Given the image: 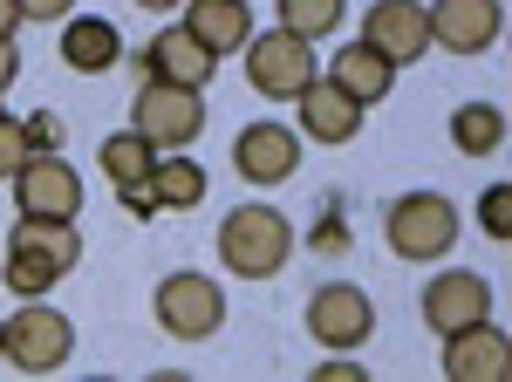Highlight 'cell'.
Listing matches in <instances>:
<instances>
[{
	"label": "cell",
	"instance_id": "cell-1",
	"mask_svg": "<svg viewBox=\"0 0 512 382\" xmlns=\"http://www.w3.org/2000/svg\"><path fill=\"white\" fill-rule=\"evenodd\" d=\"M82 267V232L76 219H14V232H7V267H0V280L14 287V301H41L48 287H62L69 273Z\"/></svg>",
	"mask_w": 512,
	"mask_h": 382
},
{
	"label": "cell",
	"instance_id": "cell-2",
	"mask_svg": "<svg viewBox=\"0 0 512 382\" xmlns=\"http://www.w3.org/2000/svg\"><path fill=\"white\" fill-rule=\"evenodd\" d=\"M219 260H226L239 280H274V273L294 260V226H287V212H274V205H239V212H226V226H219Z\"/></svg>",
	"mask_w": 512,
	"mask_h": 382
},
{
	"label": "cell",
	"instance_id": "cell-3",
	"mask_svg": "<svg viewBox=\"0 0 512 382\" xmlns=\"http://www.w3.org/2000/svg\"><path fill=\"white\" fill-rule=\"evenodd\" d=\"M458 232H465V219H458V205H451L444 191H403L390 212H383L390 253L396 260H417V267L444 260V253L458 246Z\"/></svg>",
	"mask_w": 512,
	"mask_h": 382
},
{
	"label": "cell",
	"instance_id": "cell-4",
	"mask_svg": "<svg viewBox=\"0 0 512 382\" xmlns=\"http://www.w3.org/2000/svg\"><path fill=\"white\" fill-rule=\"evenodd\" d=\"M0 355L21 369V376H48L76 355V321L55 314L48 301H21L7 321H0Z\"/></svg>",
	"mask_w": 512,
	"mask_h": 382
},
{
	"label": "cell",
	"instance_id": "cell-5",
	"mask_svg": "<svg viewBox=\"0 0 512 382\" xmlns=\"http://www.w3.org/2000/svg\"><path fill=\"white\" fill-rule=\"evenodd\" d=\"M246 76H253V89L260 96H274V103H294L308 82L321 76V62H315V41H301V35H287V28H267V35H246Z\"/></svg>",
	"mask_w": 512,
	"mask_h": 382
},
{
	"label": "cell",
	"instance_id": "cell-6",
	"mask_svg": "<svg viewBox=\"0 0 512 382\" xmlns=\"http://www.w3.org/2000/svg\"><path fill=\"white\" fill-rule=\"evenodd\" d=\"M151 314H158V328L171 342H212L219 321H226V294H219V280H205V273H164Z\"/></svg>",
	"mask_w": 512,
	"mask_h": 382
},
{
	"label": "cell",
	"instance_id": "cell-7",
	"mask_svg": "<svg viewBox=\"0 0 512 382\" xmlns=\"http://www.w3.org/2000/svg\"><path fill=\"white\" fill-rule=\"evenodd\" d=\"M205 89H178V82H144L130 103V130H144L158 151H192L205 130Z\"/></svg>",
	"mask_w": 512,
	"mask_h": 382
},
{
	"label": "cell",
	"instance_id": "cell-8",
	"mask_svg": "<svg viewBox=\"0 0 512 382\" xmlns=\"http://www.w3.org/2000/svg\"><path fill=\"white\" fill-rule=\"evenodd\" d=\"M7 185H14V212H28V219H76V212H82L76 164L55 157V151H35Z\"/></svg>",
	"mask_w": 512,
	"mask_h": 382
},
{
	"label": "cell",
	"instance_id": "cell-9",
	"mask_svg": "<svg viewBox=\"0 0 512 382\" xmlns=\"http://www.w3.org/2000/svg\"><path fill=\"white\" fill-rule=\"evenodd\" d=\"M308 335L321 348H362L376 335V301L355 280H328V287L308 294Z\"/></svg>",
	"mask_w": 512,
	"mask_h": 382
},
{
	"label": "cell",
	"instance_id": "cell-10",
	"mask_svg": "<svg viewBox=\"0 0 512 382\" xmlns=\"http://www.w3.org/2000/svg\"><path fill=\"white\" fill-rule=\"evenodd\" d=\"M233 171L246 185H287L301 171V130H287V123H246L233 137Z\"/></svg>",
	"mask_w": 512,
	"mask_h": 382
},
{
	"label": "cell",
	"instance_id": "cell-11",
	"mask_svg": "<svg viewBox=\"0 0 512 382\" xmlns=\"http://www.w3.org/2000/svg\"><path fill=\"white\" fill-rule=\"evenodd\" d=\"M137 69H144V82L205 89V82H212V69H219V55H212V48H205V41L178 21V28H164V35H151L144 48H137Z\"/></svg>",
	"mask_w": 512,
	"mask_h": 382
},
{
	"label": "cell",
	"instance_id": "cell-12",
	"mask_svg": "<svg viewBox=\"0 0 512 382\" xmlns=\"http://www.w3.org/2000/svg\"><path fill=\"white\" fill-rule=\"evenodd\" d=\"M424 21H431V48L485 55V48L499 41V28H506V7H499V0H431Z\"/></svg>",
	"mask_w": 512,
	"mask_h": 382
},
{
	"label": "cell",
	"instance_id": "cell-13",
	"mask_svg": "<svg viewBox=\"0 0 512 382\" xmlns=\"http://www.w3.org/2000/svg\"><path fill=\"white\" fill-rule=\"evenodd\" d=\"M362 41H369V48H383L396 69L424 62V55H431V21H424V0H376V7L362 14Z\"/></svg>",
	"mask_w": 512,
	"mask_h": 382
},
{
	"label": "cell",
	"instance_id": "cell-14",
	"mask_svg": "<svg viewBox=\"0 0 512 382\" xmlns=\"http://www.w3.org/2000/svg\"><path fill=\"white\" fill-rule=\"evenodd\" d=\"M424 321H431L437 335H451V328H472V321H492V287H485L472 267H444V273H431V287H424Z\"/></svg>",
	"mask_w": 512,
	"mask_h": 382
},
{
	"label": "cell",
	"instance_id": "cell-15",
	"mask_svg": "<svg viewBox=\"0 0 512 382\" xmlns=\"http://www.w3.org/2000/svg\"><path fill=\"white\" fill-rule=\"evenodd\" d=\"M444 376H458V382H506L512 376V342L492 328V321L451 328V335H444Z\"/></svg>",
	"mask_w": 512,
	"mask_h": 382
},
{
	"label": "cell",
	"instance_id": "cell-16",
	"mask_svg": "<svg viewBox=\"0 0 512 382\" xmlns=\"http://www.w3.org/2000/svg\"><path fill=\"white\" fill-rule=\"evenodd\" d=\"M294 103H301V130H308L315 144H349L355 130H362V116H369L342 82H328V76H315Z\"/></svg>",
	"mask_w": 512,
	"mask_h": 382
},
{
	"label": "cell",
	"instance_id": "cell-17",
	"mask_svg": "<svg viewBox=\"0 0 512 382\" xmlns=\"http://www.w3.org/2000/svg\"><path fill=\"white\" fill-rule=\"evenodd\" d=\"M328 82H342L355 103L369 110V103H383L396 82V62L383 48H369V41H349V48H335V62H328Z\"/></svg>",
	"mask_w": 512,
	"mask_h": 382
},
{
	"label": "cell",
	"instance_id": "cell-18",
	"mask_svg": "<svg viewBox=\"0 0 512 382\" xmlns=\"http://www.w3.org/2000/svg\"><path fill=\"white\" fill-rule=\"evenodd\" d=\"M185 28H192L212 55H239L253 35V7L246 0H185Z\"/></svg>",
	"mask_w": 512,
	"mask_h": 382
},
{
	"label": "cell",
	"instance_id": "cell-19",
	"mask_svg": "<svg viewBox=\"0 0 512 382\" xmlns=\"http://www.w3.org/2000/svg\"><path fill=\"white\" fill-rule=\"evenodd\" d=\"M62 62H69L76 76H110V69L123 62L117 21H103V14H89V21H69V28H62Z\"/></svg>",
	"mask_w": 512,
	"mask_h": 382
},
{
	"label": "cell",
	"instance_id": "cell-20",
	"mask_svg": "<svg viewBox=\"0 0 512 382\" xmlns=\"http://www.w3.org/2000/svg\"><path fill=\"white\" fill-rule=\"evenodd\" d=\"M144 191H151L158 212H198V198H205V171H198V157H164L158 151Z\"/></svg>",
	"mask_w": 512,
	"mask_h": 382
},
{
	"label": "cell",
	"instance_id": "cell-21",
	"mask_svg": "<svg viewBox=\"0 0 512 382\" xmlns=\"http://www.w3.org/2000/svg\"><path fill=\"white\" fill-rule=\"evenodd\" d=\"M96 164H103V178L110 185H144L151 178V164H158V144L144 137V130H117V137H103V151H96Z\"/></svg>",
	"mask_w": 512,
	"mask_h": 382
},
{
	"label": "cell",
	"instance_id": "cell-22",
	"mask_svg": "<svg viewBox=\"0 0 512 382\" xmlns=\"http://www.w3.org/2000/svg\"><path fill=\"white\" fill-rule=\"evenodd\" d=\"M451 144H458L465 157H492L499 144H506L499 103H458V110H451Z\"/></svg>",
	"mask_w": 512,
	"mask_h": 382
},
{
	"label": "cell",
	"instance_id": "cell-23",
	"mask_svg": "<svg viewBox=\"0 0 512 382\" xmlns=\"http://www.w3.org/2000/svg\"><path fill=\"white\" fill-rule=\"evenodd\" d=\"M274 7H280V28L301 41H328L349 14V0H274Z\"/></svg>",
	"mask_w": 512,
	"mask_h": 382
},
{
	"label": "cell",
	"instance_id": "cell-24",
	"mask_svg": "<svg viewBox=\"0 0 512 382\" xmlns=\"http://www.w3.org/2000/svg\"><path fill=\"white\" fill-rule=\"evenodd\" d=\"M28 157H35V144H28V123H21L14 110H0V178H14Z\"/></svg>",
	"mask_w": 512,
	"mask_h": 382
},
{
	"label": "cell",
	"instance_id": "cell-25",
	"mask_svg": "<svg viewBox=\"0 0 512 382\" xmlns=\"http://www.w3.org/2000/svg\"><path fill=\"white\" fill-rule=\"evenodd\" d=\"M478 232H492V239H506L512 232V191L492 185L485 198H478Z\"/></svg>",
	"mask_w": 512,
	"mask_h": 382
},
{
	"label": "cell",
	"instance_id": "cell-26",
	"mask_svg": "<svg viewBox=\"0 0 512 382\" xmlns=\"http://www.w3.org/2000/svg\"><path fill=\"white\" fill-rule=\"evenodd\" d=\"M14 7H21V21H62L76 0H14Z\"/></svg>",
	"mask_w": 512,
	"mask_h": 382
},
{
	"label": "cell",
	"instance_id": "cell-27",
	"mask_svg": "<svg viewBox=\"0 0 512 382\" xmlns=\"http://www.w3.org/2000/svg\"><path fill=\"white\" fill-rule=\"evenodd\" d=\"M14 76H21V48H14V35H0V96L14 89Z\"/></svg>",
	"mask_w": 512,
	"mask_h": 382
},
{
	"label": "cell",
	"instance_id": "cell-28",
	"mask_svg": "<svg viewBox=\"0 0 512 382\" xmlns=\"http://www.w3.org/2000/svg\"><path fill=\"white\" fill-rule=\"evenodd\" d=\"M28 144H35V151H55V144H62V123H55V116H35V123H28Z\"/></svg>",
	"mask_w": 512,
	"mask_h": 382
},
{
	"label": "cell",
	"instance_id": "cell-29",
	"mask_svg": "<svg viewBox=\"0 0 512 382\" xmlns=\"http://www.w3.org/2000/svg\"><path fill=\"white\" fill-rule=\"evenodd\" d=\"M14 28H21V7H14V0H0V35H14Z\"/></svg>",
	"mask_w": 512,
	"mask_h": 382
},
{
	"label": "cell",
	"instance_id": "cell-30",
	"mask_svg": "<svg viewBox=\"0 0 512 382\" xmlns=\"http://www.w3.org/2000/svg\"><path fill=\"white\" fill-rule=\"evenodd\" d=\"M137 7H151V14H171V7H185V0H137Z\"/></svg>",
	"mask_w": 512,
	"mask_h": 382
}]
</instances>
